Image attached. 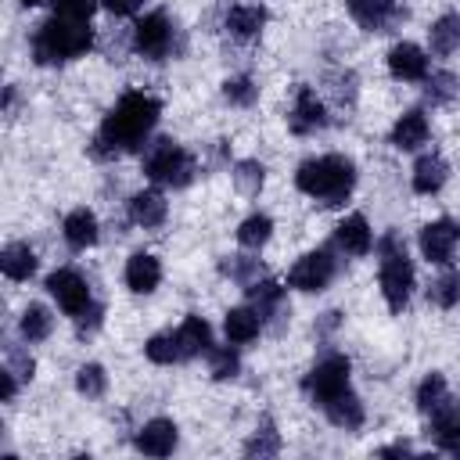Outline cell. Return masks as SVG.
I'll return each mask as SVG.
<instances>
[{
    "label": "cell",
    "mask_w": 460,
    "mask_h": 460,
    "mask_svg": "<svg viewBox=\"0 0 460 460\" xmlns=\"http://www.w3.org/2000/svg\"><path fill=\"white\" fill-rule=\"evenodd\" d=\"M223 97L234 104V108H252L259 101V86L252 75H234L223 83Z\"/></svg>",
    "instance_id": "e575fe53"
},
{
    "label": "cell",
    "mask_w": 460,
    "mask_h": 460,
    "mask_svg": "<svg viewBox=\"0 0 460 460\" xmlns=\"http://www.w3.org/2000/svg\"><path fill=\"white\" fill-rule=\"evenodd\" d=\"M144 176L158 187H187L194 176H198V162L194 155L176 144V140H155L147 151H144V162H140Z\"/></svg>",
    "instance_id": "5b68a950"
},
{
    "label": "cell",
    "mask_w": 460,
    "mask_h": 460,
    "mask_svg": "<svg viewBox=\"0 0 460 460\" xmlns=\"http://www.w3.org/2000/svg\"><path fill=\"white\" fill-rule=\"evenodd\" d=\"M406 453H410L406 442H399V446H385V449H381V456H406Z\"/></svg>",
    "instance_id": "ee69618b"
},
{
    "label": "cell",
    "mask_w": 460,
    "mask_h": 460,
    "mask_svg": "<svg viewBox=\"0 0 460 460\" xmlns=\"http://www.w3.org/2000/svg\"><path fill=\"white\" fill-rule=\"evenodd\" d=\"M377 255H381V266H377V284H381V295L388 302L392 313H402L410 295H413V262L406 255V244L395 230H388L381 241H377Z\"/></svg>",
    "instance_id": "277c9868"
},
{
    "label": "cell",
    "mask_w": 460,
    "mask_h": 460,
    "mask_svg": "<svg viewBox=\"0 0 460 460\" xmlns=\"http://www.w3.org/2000/svg\"><path fill=\"white\" fill-rule=\"evenodd\" d=\"M122 277H126V288H129L133 295H151V291L162 284V262H158L151 252H133V255L126 259Z\"/></svg>",
    "instance_id": "2e32d148"
},
{
    "label": "cell",
    "mask_w": 460,
    "mask_h": 460,
    "mask_svg": "<svg viewBox=\"0 0 460 460\" xmlns=\"http://www.w3.org/2000/svg\"><path fill=\"white\" fill-rule=\"evenodd\" d=\"M75 388H79V395H86V399H101V395L108 392V374H104V367H101V363H83V367L75 370Z\"/></svg>",
    "instance_id": "836d02e7"
},
{
    "label": "cell",
    "mask_w": 460,
    "mask_h": 460,
    "mask_svg": "<svg viewBox=\"0 0 460 460\" xmlns=\"http://www.w3.org/2000/svg\"><path fill=\"white\" fill-rule=\"evenodd\" d=\"M223 331L230 345H248L262 334V316L255 313V305H234L223 316Z\"/></svg>",
    "instance_id": "44dd1931"
},
{
    "label": "cell",
    "mask_w": 460,
    "mask_h": 460,
    "mask_svg": "<svg viewBox=\"0 0 460 460\" xmlns=\"http://www.w3.org/2000/svg\"><path fill=\"white\" fill-rule=\"evenodd\" d=\"M208 356V374L216 377V381H230V377H237V370H241V359H237V352L226 345V349H208L205 352Z\"/></svg>",
    "instance_id": "d590c367"
},
{
    "label": "cell",
    "mask_w": 460,
    "mask_h": 460,
    "mask_svg": "<svg viewBox=\"0 0 460 460\" xmlns=\"http://www.w3.org/2000/svg\"><path fill=\"white\" fill-rule=\"evenodd\" d=\"M456 237H460L456 223H453L449 216H442V219H435V223H428V226L420 230L417 244H420V255H424L431 266H453Z\"/></svg>",
    "instance_id": "30bf717a"
},
{
    "label": "cell",
    "mask_w": 460,
    "mask_h": 460,
    "mask_svg": "<svg viewBox=\"0 0 460 460\" xmlns=\"http://www.w3.org/2000/svg\"><path fill=\"white\" fill-rule=\"evenodd\" d=\"M446 180H449V165L442 155L431 151V155L417 158V165H413V190L417 194H438Z\"/></svg>",
    "instance_id": "484cf974"
},
{
    "label": "cell",
    "mask_w": 460,
    "mask_h": 460,
    "mask_svg": "<svg viewBox=\"0 0 460 460\" xmlns=\"http://www.w3.org/2000/svg\"><path fill=\"white\" fill-rule=\"evenodd\" d=\"M226 32L230 36H237V40H252V36H259L262 32V25H266V7L262 4H234L230 11H226Z\"/></svg>",
    "instance_id": "d4e9b609"
},
{
    "label": "cell",
    "mask_w": 460,
    "mask_h": 460,
    "mask_svg": "<svg viewBox=\"0 0 460 460\" xmlns=\"http://www.w3.org/2000/svg\"><path fill=\"white\" fill-rule=\"evenodd\" d=\"M32 370H36L32 356H25V352H14V356H11V374H14V377H32Z\"/></svg>",
    "instance_id": "b9f144b4"
},
{
    "label": "cell",
    "mask_w": 460,
    "mask_h": 460,
    "mask_svg": "<svg viewBox=\"0 0 460 460\" xmlns=\"http://www.w3.org/2000/svg\"><path fill=\"white\" fill-rule=\"evenodd\" d=\"M22 7H36V4H43V0H18Z\"/></svg>",
    "instance_id": "f6af8a7d"
},
{
    "label": "cell",
    "mask_w": 460,
    "mask_h": 460,
    "mask_svg": "<svg viewBox=\"0 0 460 460\" xmlns=\"http://www.w3.org/2000/svg\"><path fill=\"white\" fill-rule=\"evenodd\" d=\"M428 40H431V50H435L438 58H449V54L456 50V43H460V18H456V14H442V18L428 29Z\"/></svg>",
    "instance_id": "f1b7e54d"
},
{
    "label": "cell",
    "mask_w": 460,
    "mask_h": 460,
    "mask_svg": "<svg viewBox=\"0 0 460 460\" xmlns=\"http://www.w3.org/2000/svg\"><path fill=\"white\" fill-rule=\"evenodd\" d=\"M104 7L111 14H119V18H126V14H137L144 7V0H104Z\"/></svg>",
    "instance_id": "7bdbcfd3"
},
{
    "label": "cell",
    "mask_w": 460,
    "mask_h": 460,
    "mask_svg": "<svg viewBox=\"0 0 460 460\" xmlns=\"http://www.w3.org/2000/svg\"><path fill=\"white\" fill-rule=\"evenodd\" d=\"M349 374H352L349 356H341V352H327V356L316 359V367L302 377V392L309 395L313 406H323L327 399H334L338 392L349 388Z\"/></svg>",
    "instance_id": "8992f818"
},
{
    "label": "cell",
    "mask_w": 460,
    "mask_h": 460,
    "mask_svg": "<svg viewBox=\"0 0 460 460\" xmlns=\"http://www.w3.org/2000/svg\"><path fill=\"white\" fill-rule=\"evenodd\" d=\"M424 86H428L431 104H449L456 97V75L453 72H428Z\"/></svg>",
    "instance_id": "74e56055"
},
{
    "label": "cell",
    "mask_w": 460,
    "mask_h": 460,
    "mask_svg": "<svg viewBox=\"0 0 460 460\" xmlns=\"http://www.w3.org/2000/svg\"><path fill=\"white\" fill-rule=\"evenodd\" d=\"M428 298H431L438 309H453V305H456V298H460V277H456L453 266H442V277L431 280Z\"/></svg>",
    "instance_id": "1f68e13d"
},
{
    "label": "cell",
    "mask_w": 460,
    "mask_h": 460,
    "mask_svg": "<svg viewBox=\"0 0 460 460\" xmlns=\"http://www.w3.org/2000/svg\"><path fill=\"white\" fill-rule=\"evenodd\" d=\"M288 126H291L295 137H313V133H320V129L327 126V108H323V101L316 97L313 86H298V90H295Z\"/></svg>",
    "instance_id": "8fae6325"
},
{
    "label": "cell",
    "mask_w": 460,
    "mask_h": 460,
    "mask_svg": "<svg viewBox=\"0 0 460 460\" xmlns=\"http://www.w3.org/2000/svg\"><path fill=\"white\" fill-rule=\"evenodd\" d=\"M270 237H273V219H270L266 212H252V216L241 219V226H237V244H241V248L259 252Z\"/></svg>",
    "instance_id": "83f0119b"
},
{
    "label": "cell",
    "mask_w": 460,
    "mask_h": 460,
    "mask_svg": "<svg viewBox=\"0 0 460 460\" xmlns=\"http://www.w3.org/2000/svg\"><path fill=\"white\" fill-rule=\"evenodd\" d=\"M334 244H338V252H345V255H352V259L367 255V252L374 248V230H370L367 216H359V212L345 216V219L334 226Z\"/></svg>",
    "instance_id": "5bb4252c"
},
{
    "label": "cell",
    "mask_w": 460,
    "mask_h": 460,
    "mask_svg": "<svg viewBox=\"0 0 460 460\" xmlns=\"http://www.w3.org/2000/svg\"><path fill=\"white\" fill-rule=\"evenodd\" d=\"M144 356L158 367H172V363H183V352L176 345V334L172 331H162V334H151L144 341Z\"/></svg>",
    "instance_id": "f546056e"
},
{
    "label": "cell",
    "mask_w": 460,
    "mask_h": 460,
    "mask_svg": "<svg viewBox=\"0 0 460 460\" xmlns=\"http://www.w3.org/2000/svg\"><path fill=\"white\" fill-rule=\"evenodd\" d=\"M349 14L356 25L370 32H385L388 25L402 18V4L399 0H349Z\"/></svg>",
    "instance_id": "4fadbf2b"
},
{
    "label": "cell",
    "mask_w": 460,
    "mask_h": 460,
    "mask_svg": "<svg viewBox=\"0 0 460 460\" xmlns=\"http://www.w3.org/2000/svg\"><path fill=\"white\" fill-rule=\"evenodd\" d=\"M431 417V442L438 446V449H446V453H456L460 449V410H456V402L453 399H446L438 410H431L428 413Z\"/></svg>",
    "instance_id": "ffe728a7"
},
{
    "label": "cell",
    "mask_w": 460,
    "mask_h": 460,
    "mask_svg": "<svg viewBox=\"0 0 460 460\" xmlns=\"http://www.w3.org/2000/svg\"><path fill=\"white\" fill-rule=\"evenodd\" d=\"M0 273H4L7 280H14V284L29 280V277L36 273V252H32L25 241L4 244V248H0Z\"/></svg>",
    "instance_id": "cb8c5ba5"
},
{
    "label": "cell",
    "mask_w": 460,
    "mask_h": 460,
    "mask_svg": "<svg viewBox=\"0 0 460 460\" xmlns=\"http://www.w3.org/2000/svg\"><path fill=\"white\" fill-rule=\"evenodd\" d=\"M18 395V377L11 374V367L0 370V402H11Z\"/></svg>",
    "instance_id": "60d3db41"
},
{
    "label": "cell",
    "mask_w": 460,
    "mask_h": 460,
    "mask_svg": "<svg viewBox=\"0 0 460 460\" xmlns=\"http://www.w3.org/2000/svg\"><path fill=\"white\" fill-rule=\"evenodd\" d=\"M61 237H65L68 248L86 252V248L97 244V237H101V223H97V216H93L90 208H72V212L65 216V223H61Z\"/></svg>",
    "instance_id": "ac0fdd59"
},
{
    "label": "cell",
    "mask_w": 460,
    "mask_h": 460,
    "mask_svg": "<svg viewBox=\"0 0 460 460\" xmlns=\"http://www.w3.org/2000/svg\"><path fill=\"white\" fill-rule=\"evenodd\" d=\"M93 11H97V0H54V14H61V18L90 22Z\"/></svg>",
    "instance_id": "ab89813d"
},
{
    "label": "cell",
    "mask_w": 460,
    "mask_h": 460,
    "mask_svg": "<svg viewBox=\"0 0 460 460\" xmlns=\"http://www.w3.org/2000/svg\"><path fill=\"white\" fill-rule=\"evenodd\" d=\"M244 453L248 456H273V453H280V435H277V428H273V420H262L259 428H255V435L244 442Z\"/></svg>",
    "instance_id": "8d00e7d4"
},
{
    "label": "cell",
    "mask_w": 460,
    "mask_h": 460,
    "mask_svg": "<svg viewBox=\"0 0 460 460\" xmlns=\"http://www.w3.org/2000/svg\"><path fill=\"white\" fill-rule=\"evenodd\" d=\"M176 47V25L165 11H151L133 25V50L147 61H165Z\"/></svg>",
    "instance_id": "52a82bcc"
},
{
    "label": "cell",
    "mask_w": 460,
    "mask_h": 460,
    "mask_svg": "<svg viewBox=\"0 0 460 460\" xmlns=\"http://www.w3.org/2000/svg\"><path fill=\"white\" fill-rule=\"evenodd\" d=\"M428 137H431V122L420 108L402 111L392 126V147H399V151H417V147L428 144Z\"/></svg>",
    "instance_id": "e0dca14e"
},
{
    "label": "cell",
    "mask_w": 460,
    "mask_h": 460,
    "mask_svg": "<svg viewBox=\"0 0 460 460\" xmlns=\"http://www.w3.org/2000/svg\"><path fill=\"white\" fill-rule=\"evenodd\" d=\"M295 187L320 201V205H341L352 187H356V162L345 158V155H316V158H305L298 169H295Z\"/></svg>",
    "instance_id": "7a4b0ae2"
},
{
    "label": "cell",
    "mask_w": 460,
    "mask_h": 460,
    "mask_svg": "<svg viewBox=\"0 0 460 460\" xmlns=\"http://www.w3.org/2000/svg\"><path fill=\"white\" fill-rule=\"evenodd\" d=\"M230 176H234V187H237L241 194H248V198H255V194L262 190V183H266V169H262V162H255V158L237 162Z\"/></svg>",
    "instance_id": "d6a6232c"
},
{
    "label": "cell",
    "mask_w": 460,
    "mask_h": 460,
    "mask_svg": "<svg viewBox=\"0 0 460 460\" xmlns=\"http://www.w3.org/2000/svg\"><path fill=\"white\" fill-rule=\"evenodd\" d=\"M446 399H453V395H449V385H446V377H442L438 370H431V374L417 385V410H420V413H431V410H438Z\"/></svg>",
    "instance_id": "4dcf8cb0"
},
{
    "label": "cell",
    "mask_w": 460,
    "mask_h": 460,
    "mask_svg": "<svg viewBox=\"0 0 460 460\" xmlns=\"http://www.w3.org/2000/svg\"><path fill=\"white\" fill-rule=\"evenodd\" d=\"M428 68H431L428 65V54L417 43H410V40H402V43H395L388 50V72L399 83H424L428 79Z\"/></svg>",
    "instance_id": "7c38bea8"
},
{
    "label": "cell",
    "mask_w": 460,
    "mask_h": 460,
    "mask_svg": "<svg viewBox=\"0 0 460 460\" xmlns=\"http://www.w3.org/2000/svg\"><path fill=\"white\" fill-rule=\"evenodd\" d=\"M223 273H226L230 280H237V284L244 288V284H252L255 277H262V266H259V259H244V255H230V259L223 262Z\"/></svg>",
    "instance_id": "f35d334b"
},
{
    "label": "cell",
    "mask_w": 460,
    "mask_h": 460,
    "mask_svg": "<svg viewBox=\"0 0 460 460\" xmlns=\"http://www.w3.org/2000/svg\"><path fill=\"white\" fill-rule=\"evenodd\" d=\"M93 47V29L90 22H75V18H61L50 14L36 32H32V58L40 65H65L83 58Z\"/></svg>",
    "instance_id": "3957f363"
},
{
    "label": "cell",
    "mask_w": 460,
    "mask_h": 460,
    "mask_svg": "<svg viewBox=\"0 0 460 460\" xmlns=\"http://www.w3.org/2000/svg\"><path fill=\"white\" fill-rule=\"evenodd\" d=\"M158 115H162L158 97H151V93H144V90L122 93V97L115 101V108L104 115L101 129L93 133V144H90L93 158H119V155H126V151H137V147L151 137Z\"/></svg>",
    "instance_id": "6da1fadb"
},
{
    "label": "cell",
    "mask_w": 460,
    "mask_h": 460,
    "mask_svg": "<svg viewBox=\"0 0 460 460\" xmlns=\"http://www.w3.org/2000/svg\"><path fill=\"white\" fill-rule=\"evenodd\" d=\"M18 331H22V338H25V341H47V338H50V331H54V316H50V309H47V305H40V302H29V305L22 309Z\"/></svg>",
    "instance_id": "4316f807"
},
{
    "label": "cell",
    "mask_w": 460,
    "mask_h": 460,
    "mask_svg": "<svg viewBox=\"0 0 460 460\" xmlns=\"http://www.w3.org/2000/svg\"><path fill=\"white\" fill-rule=\"evenodd\" d=\"M176 442H180V431H176V424L169 417H151L137 431V449L144 456H169L176 449Z\"/></svg>",
    "instance_id": "9a60e30c"
},
{
    "label": "cell",
    "mask_w": 460,
    "mask_h": 460,
    "mask_svg": "<svg viewBox=\"0 0 460 460\" xmlns=\"http://www.w3.org/2000/svg\"><path fill=\"white\" fill-rule=\"evenodd\" d=\"M334 273H338L334 252H331V248H313V252H305V255L288 270V288L313 295V291H323V288L334 280Z\"/></svg>",
    "instance_id": "ba28073f"
},
{
    "label": "cell",
    "mask_w": 460,
    "mask_h": 460,
    "mask_svg": "<svg viewBox=\"0 0 460 460\" xmlns=\"http://www.w3.org/2000/svg\"><path fill=\"white\" fill-rule=\"evenodd\" d=\"M172 334H176V345H180L183 359L205 356V352L212 349V327H208V320H205V316H198V313H187V316H183V323H180Z\"/></svg>",
    "instance_id": "d6986e66"
},
{
    "label": "cell",
    "mask_w": 460,
    "mask_h": 460,
    "mask_svg": "<svg viewBox=\"0 0 460 460\" xmlns=\"http://www.w3.org/2000/svg\"><path fill=\"white\" fill-rule=\"evenodd\" d=\"M165 216H169V205H165L162 190H137V194L129 198V219H133L137 226L158 230V226L165 223Z\"/></svg>",
    "instance_id": "7402d4cb"
},
{
    "label": "cell",
    "mask_w": 460,
    "mask_h": 460,
    "mask_svg": "<svg viewBox=\"0 0 460 460\" xmlns=\"http://www.w3.org/2000/svg\"><path fill=\"white\" fill-rule=\"evenodd\" d=\"M323 413H327V420L334 424V428H341V431H356L359 424H363V402H359V395L352 392V388H345V392H338L334 399H327L323 406H320Z\"/></svg>",
    "instance_id": "603a6c76"
},
{
    "label": "cell",
    "mask_w": 460,
    "mask_h": 460,
    "mask_svg": "<svg viewBox=\"0 0 460 460\" xmlns=\"http://www.w3.org/2000/svg\"><path fill=\"white\" fill-rule=\"evenodd\" d=\"M47 291H50V298L61 305L65 316H79V313L93 302L86 277H83L79 270H72V266H58V270L47 277Z\"/></svg>",
    "instance_id": "9c48e42d"
}]
</instances>
